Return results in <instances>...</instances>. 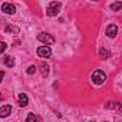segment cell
<instances>
[{
	"mask_svg": "<svg viewBox=\"0 0 122 122\" xmlns=\"http://www.w3.org/2000/svg\"><path fill=\"white\" fill-rule=\"evenodd\" d=\"M60 3H57V2H52V3H49V6H47V9H46V15L47 16H57V13H59V10H60Z\"/></svg>",
	"mask_w": 122,
	"mask_h": 122,
	"instance_id": "6da1fadb",
	"label": "cell"
},
{
	"mask_svg": "<svg viewBox=\"0 0 122 122\" xmlns=\"http://www.w3.org/2000/svg\"><path fill=\"white\" fill-rule=\"evenodd\" d=\"M106 81V75L102 72V71H95L92 73V82L95 85H102L103 82Z\"/></svg>",
	"mask_w": 122,
	"mask_h": 122,
	"instance_id": "7a4b0ae2",
	"label": "cell"
},
{
	"mask_svg": "<svg viewBox=\"0 0 122 122\" xmlns=\"http://www.w3.org/2000/svg\"><path fill=\"white\" fill-rule=\"evenodd\" d=\"M37 39H39L42 43H45L46 46L55 43V37H53L52 35H49V33H39V35H37Z\"/></svg>",
	"mask_w": 122,
	"mask_h": 122,
	"instance_id": "3957f363",
	"label": "cell"
},
{
	"mask_svg": "<svg viewBox=\"0 0 122 122\" xmlns=\"http://www.w3.org/2000/svg\"><path fill=\"white\" fill-rule=\"evenodd\" d=\"M37 55H39L40 57H50L52 50H50L49 46H40V47L37 49Z\"/></svg>",
	"mask_w": 122,
	"mask_h": 122,
	"instance_id": "277c9868",
	"label": "cell"
},
{
	"mask_svg": "<svg viewBox=\"0 0 122 122\" xmlns=\"http://www.w3.org/2000/svg\"><path fill=\"white\" fill-rule=\"evenodd\" d=\"M2 12H5L6 15H13L16 12V7L12 3H3L2 5Z\"/></svg>",
	"mask_w": 122,
	"mask_h": 122,
	"instance_id": "5b68a950",
	"label": "cell"
},
{
	"mask_svg": "<svg viewBox=\"0 0 122 122\" xmlns=\"http://www.w3.org/2000/svg\"><path fill=\"white\" fill-rule=\"evenodd\" d=\"M116 33H118V27H116V25H109V26L106 27V35H108L109 37H115Z\"/></svg>",
	"mask_w": 122,
	"mask_h": 122,
	"instance_id": "8992f818",
	"label": "cell"
},
{
	"mask_svg": "<svg viewBox=\"0 0 122 122\" xmlns=\"http://www.w3.org/2000/svg\"><path fill=\"white\" fill-rule=\"evenodd\" d=\"M12 113V105H3L2 108H0V115H2L3 118L9 116Z\"/></svg>",
	"mask_w": 122,
	"mask_h": 122,
	"instance_id": "52a82bcc",
	"label": "cell"
},
{
	"mask_svg": "<svg viewBox=\"0 0 122 122\" xmlns=\"http://www.w3.org/2000/svg\"><path fill=\"white\" fill-rule=\"evenodd\" d=\"M27 103H29L27 95H26V93H20V95H19V106L25 108V106H27Z\"/></svg>",
	"mask_w": 122,
	"mask_h": 122,
	"instance_id": "ba28073f",
	"label": "cell"
},
{
	"mask_svg": "<svg viewBox=\"0 0 122 122\" xmlns=\"http://www.w3.org/2000/svg\"><path fill=\"white\" fill-rule=\"evenodd\" d=\"M5 65L7 68H13L15 66V59L12 56H5Z\"/></svg>",
	"mask_w": 122,
	"mask_h": 122,
	"instance_id": "9c48e42d",
	"label": "cell"
},
{
	"mask_svg": "<svg viewBox=\"0 0 122 122\" xmlns=\"http://www.w3.org/2000/svg\"><path fill=\"white\" fill-rule=\"evenodd\" d=\"M99 57H102V59H109V57H111L109 50H106V49H99Z\"/></svg>",
	"mask_w": 122,
	"mask_h": 122,
	"instance_id": "30bf717a",
	"label": "cell"
},
{
	"mask_svg": "<svg viewBox=\"0 0 122 122\" xmlns=\"http://www.w3.org/2000/svg\"><path fill=\"white\" fill-rule=\"evenodd\" d=\"M5 30H6L7 33H15V35L19 33V27H16V26H7Z\"/></svg>",
	"mask_w": 122,
	"mask_h": 122,
	"instance_id": "8fae6325",
	"label": "cell"
},
{
	"mask_svg": "<svg viewBox=\"0 0 122 122\" xmlns=\"http://www.w3.org/2000/svg\"><path fill=\"white\" fill-rule=\"evenodd\" d=\"M111 9H112L113 12H118V10H121V9H122V2H116V3H112V5H111Z\"/></svg>",
	"mask_w": 122,
	"mask_h": 122,
	"instance_id": "7c38bea8",
	"label": "cell"
},
{
	"mask_svg": "<svg viewBox=\"0 0 122 122\" xmlns=\"http://www.w3.org/2000/svg\"><path fill=\"white\" fill-rule=\"evenodd\" d=\"M26 122H39V119L35 113H29L27 118H26Z\"/></svg>",
	"mask_w": 122,
	"mask_h": 122,
	"instance_id": "4fadbf2b",
	"label": "cell"
},
{
	"mask_svg": "<svg viewBox=\"0 0 122 122\" xmlns=\"http://www.w3.org/2000/svg\"><path fill=\"white\" fill-rule=\"evenodd\" d=\"M40 68H42V75H43V76H47V75H49V68H47L45 63H42Z\"/></svg>",
	"mask_w": 122,
	"mask_h": 122,
	"instance_id": "5bb4252c",
	"label": "cell"
},
{
	"mask_svg": "<svg viewBox=\"0 0 122 122\" xmlns=\"http://www.w3.org/2000/svg\"><path fill=\"white\" fill-rule=\"evenodd\" d=\"M35 72H36V66H35V65H32V66L27 68V73H29V75H33Z\"/></svg>",
	"mask_w": 122,
	"mask_h": 122,
	"instance_id": "9a60e30c",
	"label": "cell"
},
{
	"mask_svg": "<svg viewBox=\"0 0 122 122\" xmlns=\"http://www.w3.org/2000/svg\"><path fill=\"white\" fill-rule=\"evenodd\" d=\"M0 46H2V47H0V52H2V53H3V52L6 50V47H7V45H6L5 42H2V45H0Z\"/></svg>",
	"mask_w": 122,
	"mask_h": 122,
	"instance_id": "2e32d148",
	"label": "cell"
}]
</instances>
